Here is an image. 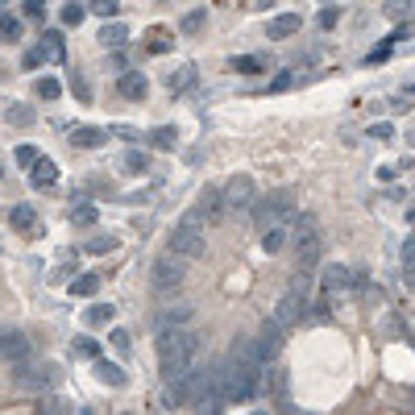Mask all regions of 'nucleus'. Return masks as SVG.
I'll return each mask as SVG.
<instances>
[{"instance_id": "obj_1", "label": "nucleus", "mask_w": 415, "mask_h": 415, "mask_svg": "<svg viewBox=\"0 0 415 415\" xmlns=\"http://www.w3.org/2000/svg\"><path fill=\"white\" fill-rule=\"evenodd\" d=\"M291 204H295V191L291 187H278V191H270V195H262L258 204H253V225L266 232V229H275V225H282L286 216H291Z\"/></svg>"}, {"instance_id": "obj_2", "label": "nucleus", "mask_w": 415, "mask_h": 415, "mask_svg": "<svg viewBox=\"0 0 415 415\" xmlns=\"http://www.w3.org/2000/svg\"><path fill=\"white\" fill-rule=\"evenodd\" d=\"M204 249H208V241H204V225H199V216H195V212H187L183 220L175 225L171 253H175V258H183V262H191V258H204Z\"/></svg>"}, {"instance_id": "obj_3", "label": "nucleus", "mask_w": 415, "mask_h": 415, "mask_svg": "<svg viewBox=\"0 0 415 415\" xmlns=\"http://www.w3.org/2000/svg\"><path fill=\"white\" fill-rule=\"evenodd\" d=\"M187 278V262L183 258H175V253H162L154 266H150V282H154V291H179Z\"/></svg>"}, {"instance_id": "obj_4", "label": "nucleus", "mask_w": 415, "mask_h": 415, "mask_svg": "<svg viewBox=\"0 0 415 415\" xmlns=\"http://www.w3.org/2000/svg\"><path fill=\"white\" fill-rule=\"evenodd\" d=\"M54 378H58V366H13V382L21 386V390H46L54 386Z\"/></svg>"}, {"instance_id": "obj_5", "label": "nucleus", "mask_w": 415, "mask_h": 415, "mask_svg": "<svg viewBox=\"0 0 415 415\" xmlns=\"http://www.w3.org/2000/svg\"><path fill=\"white\" fill-rule=\"evenodd\" d=\"M253 199H258V183H253V175H232L229 187H225V208L241 212V208H253Z\"/></svg>"}, {"instance_id": "obj_6", "label": "nucleus", "mask_w": 415, "mask_h": 415, "mask_svg": "<svg viewBox=\"0 0 415 415\" xmlns=\"http://www.w3.org/2000/svg\"><path fill=\"white\" fill-rule=\"evenodd\" d=\"M353 286V275L341 266V262H332V266H324V275H320V291H324V303H332L336 295H345Z\"/></svg>"}, {"instance_id": "obj_7", "label": "nucleus", "mask_w": 415, "mask_h": 415, "mask_svg": "<svg viewBox=\"0 0 415 415\" xmlns=\"http://www.w3.org/2000/svg\"><path fill=\"white\" fill-rule=\"evenodd\" d=\"M191 212L199 216V225H204V220H208V225H212V220H220V216H225V191H220V187H204Z\"/></svg>"}, {"instance_id": "obj_8", "label": "nucleus", "mask_w": 415, "mask_h": 415, "mask_svg": "<svg viewBox=\"0 0 415 415\" xmlns=\"http://www.w3.org/2000/svg\"><path fill=\"white\" fill-rule=\"evenodd\" d=\"M282 332H286V328H282L278 320H266L262 324V336L253 341V345H258V357H262L266 369H270V362L278 357V349H282Z\"/></svg>"}, {"instance_id": "obj_9", "label": "nucleus", "mask_w": 415, "mask_h": 415, "mask_svg": "<svg viewBox=\"0 0 415 415\" xmlns=\"http://www.w3.org/2000/svg\"><path fill=\"white\" fill-rule=\"evenodd\" d=\"M29 357V336L25 332H0V362H13V366H25Z\"/></svg>"}, {"instance_id": "obj_10", "label": "nucleus", "mask_w": 415, "mask_h": 415, "mask_svg": "<svg viewBox=\"0 0 415 415\" xmlns=\"http://www.w3.org/2000/svg\"><path fill=\"white\" fill-rule=\"evenodd\" d=\"M303 316H308V299L295 295V291H286V295L278 299V308H275V320L282 324V328H291V324H299Z\"/></svg>"}, {"instance_id": "obj_11", "label": "nucleus", "mask_w": 415, "mask_h": 415, "mask_svg": "<svg viewBox=\"0 0 415 415\" xmlns=\"http://www.w3.org/2000/svg\"><path fill=\"white\" fill-rule=\"evenodd\" d=\"M299 29H303V17H299V13H282V17H275V21H270V38H275V42H282V38H295Z\"/></svg>"}, {"instance_id": "obj_12", "label": "nucleus", "mask_w": 415, "mask_h": 415, "mask_svg": "<svg viewBox=\"0 0 415 415\" xmlns=\"http://www.w3.org/2000/svg\"><path fill=\"white\" fill-rule=\"evenodd\" d=\"M104 141H108L104 129H92V125H75L71 129V145H79V150H100Z\"/></svg>"}, {"instance_id": "obj_13", "label": "nucleus", "mask_w": 415, "mask_h": 415, "mask_svg": "<svg viewBox=\"0 0 415 415\" xmlns=\"http://www.w3.org/2000/svg\"><path fill=\"white\" fill-rule=\"evenodd\" d=\"M191 320V303H175V308H166L162 316H158V332H171V328H187Z\"/></svg>"}, {"instance_id": "obj_14", "label": "nucleus", "mask_w": 415, "mask_h": 415, "mask_svg": "<svg viewBox=\"0 0 415 415\" xmlns=\"http://www.w3.org/2000/svg\"><path fill=\"white\" fill-rule=\"evenodd\" d=\"M8 225L17 232H34L38 229V212H34L29 204H17V208H8Z\"/></svg>"}, {"instance_id": "obj_15", "label": "nucleus", "mask_w": 415, "mask_h": 415, "mask_svg": "<svg viewBox=\"0 0 415 415\" xmlns=\"http://www.w3.org/2000/svg\"><path fill=\"white\" fill-rule=\"evenodd\" d=\"M117 88H121V95H125V100H141V95L150 92L145 75H138V71H125V75L117 79Z\"/></svg>"}, {"instance_id": "obj_16", "label": "nucleus", "mask_w": 415, "mask_h": 415, "mask_svg": "<svg viewBox=\"0 0 415 415\" xmlns=\"http://www.w3.org/2000/svg\"><path fill=\"white\" fill-rule=\"evenodd\" d=\"M29 179H34V187H54L58 166H54L50 158H38V162H34V171H29Z\"/></svg>"}, {"instance_id": "obj_17", "label": "nucleus", "mask_w": 415, "mask_h": 415, "mask_svg": "<svg viewBox=\"0 0 415 415\" xmlns=\"http://www.w3.org/2000/svg\"><path fill=\"white\" fill-rule=\"evenodd\" d=\"M95 378H100L104 386H125V382H129V378H125V369L112 366V362H104V357L95 362Z\"/></svg>"}, {"instance_id": "obj_18", "label": "nucleus", "mask_w": 415, "mask_h": 415, "mask_svg": "<svg viewBox=\"0 0 415 415\" xmlns=\"http://www.w3.org/2000/svg\"><path fill=\"white\" fill-rule=\"evenodd\" d=\"M100 42H104L108 50H121L125 42H129V29H125L121 21H112V25H104V29H100Z\"/></svg>"}, {"instance_id": "obj_19", "label": "nucleus", "mask_w": 415, "mask_h": 415, "mask_svg": "<svg viewBox=\"0 0 415 415\" xmlns=\"http://www.w3.org/2000/svg\"><path fill=\"white\" fill-rule=\"evenodd\" d=\"M38 121V112L29 108V104H8V125H17V129H29Z\"/></svg>"}, {"instance_id": "obj_20", "label": "nucleus", "mask_w": 415, "mask_h": 415, "mask_svg": "<svg viewBox=\"0 0 415 415\" xmlns=\"http://www.w3.org/2000/svg\"><path fill=\"white\" fill-rule=\"evenodd\" d=\"M95 291H100V275H79V278H71V295H79V299H92Z\"/></svg>"}, {"instance_id": "obj_21", "label": "nucleus", "mask_w": 415, "mask_h": 415, "mask_svg": "<svg viewBox=\"0 0 415 415\" xmlns=\"http://www.w3.org/2000/svg\"><path fill=\"white\" fill-rule=\"evenodd\" d=\"M112 316H117V308H112V303H95V308H88V316H84V320L92 324V328H104V324H112Z\"/></svg>"}, {"instance_id": "obj_22", "label": "nucleus", "mask_w": 415, "mask_h": 415, "mask_svg": "<svg viewBox=\"0 0 415 415\" xmlns=\"http://www.w3.org/2000/svg\"><path fill=\"white\" fill-rule=\"evenodd\" d=\"M71 220H75V225H95V220H100V212H95V204H88V199H75Z\"/></svg>"}, {"instance_id": "obj_23", "label": "nucleus", "mask_w": 415, "mask_h": 415, "mask_svg": "<svg viewBox=\"0 0 415 415\" xmlns=\"http://www.w3.org/2000/svg\"><path fill=\"white\" fill-rule=\"evenodd\" d=\"M282 245H286V229H282V225H275V229L262 232V249H266V253H278Z\"/></svg>"}, {"instance_id": "obj_24", "label": "nucleus", "mask_w": 415, "mask_h": 415, "mask_svg": "<svg viewBox=\"0 0 415 415\" xmlns=\"http://www.w3.org/2000/svg\"><path fill=\"white\" fill-rule=\"evenodd\" d=\"M121 166H125L129 175H145V171H150V158H145L141 150H129V154L121 158Z\"/></svg>"}, {"instance_id": "obj_25", "label": "nucleus", "mask_w": 415, "mask_h": 415, "mask_svg": "<svg viewBox=\"0 0 415 415\" xmlns=\"http://www.w3.org/2000/svg\"><path fill=\"white\" fill-rule=\"evenodd\" d=\"M84 17H88V4H75V0H71V4H62V25H67V29H75Z\"/></svg>"}, {"instance_id": "obj_26", "label": "nucleus", "mask_w": 415, "mask_h": 415, "mask_svg": "<svg viewBox=\"0 0 415 415\" xmlns=\"http://www.w3.org/2000/svg\"><path fill=\"white\" fill-rule=\"evenodd\" d=\"M191 79H195V67H179V71L166 79V88H171V92H183V88H191Z\"/></svg>"}, {"instance_id": "obj_27", "label": "nucleus", "mask_w": 415, "mask_h": 415, "mask_svg": "<svg viewBox=\"0 0 415 415\" xmlns=\"http://www.w3.org/2000/svg\"><path fill=\"white\" fill-rule=\"evenodd\" d=\"M0 38H8V42L21 38V21L17 17H4V4H0Z\"/></svg>"}, {"instance_id": "obj_28", "label": "nucleus", "mask_w": 415, "mask_h": 415, "mask_svg": "<svg viewBox=\"0 0 415 415\" xmlns=\"http://www.w3.org/2000/svg\"><path fill=\"white\" fill-rule=\"evenodd\" d=\"M150 141H154L158 150H175V141H179V133H175L171 125H162V129H154V133H150Z\"/></svg>"}, {"instance_id": "obj_29", "label": "nucleus", "mask_w": 415, "mask_h": 415, "mask_svg": "<svg viewBox=\"0 0 415 415\" xmlns=\"http://www.w3.org/2000/svg\"><path fill=\"white\" fill-rule=\"evenodd\" d=\"M75 357H88V362H100V345H95L92 336H79V341H75Z\"/></svg>"}, {"instance_id": "obj_30", "label": "nucleus", "mask_w": 415, "mask_h": 415, "mask_svg": "<svg viewBox=\"0 0 415 415\" xmlns=\"http://www.w3.org/2000/svg\"><path fill=\"white\" fill-rule=\"evenodd\" d=\"M117 245H121V241H117L112 232H108V237H92V241H88V253H112Z\"/></svg>"}, {"instance_id": "obj_31", "label": "nucleus", "mask_w": 415, "mask_h": 415, "mask_svg": "<svg viewBox=\"0 0 415 415\" xmlns=\"http://www.w3.org/2000/svg\"><path fill=\"white\" fill-rule=\"evenodd\" d=\"M88 13H95V17H104V21H108V17H117V13H121V4H117V0H95V4H88Z\"/></svg>"}, {"instance_id": "obj_32", "label": "nucleus", "mask_w": 415, "mask_h": 415, "mask_svg": "<svg viewBox=\"0 0 415 415\" xmlns=\"http://www.w3.org/2000/svg\"><path fill=\"white\" fill-rule=\"evenodd\" d=\"M38 415H71V411H67L62 399H42V403H38Z\"/></svg>"}, {"instance_id": "obj_33", "label": "nucleus", "mask_w": 415, "mask_h": 415, "mask_svg": "<svg viewBox=\"0 0 415 415\" xmlns=\"http://www.w3.org/2000/svg\"><path fill=\"white\" fill-rule=\"evenodd\" d=\"M204 17H208V8H191V13L183 17V29H187V34H195V29L204 25Z\"/></svg>"}, {"instance_id": "obj_34", "label": "nucleus", "mask_w": 415, "mask_h": 415, "mask_svg": "<svg viewBox=\"0 0 415 415\" xmlns=\"http://www.w3.org/2000/svg\"><path fill=\"white\" fill-rule=\"evenodd\" d=\"M58 92H62V88H58V79H38V95H42V100H58Z\"/></svg>"}, {"instance_id": "obj_35", "label": "nucleus", "mask_w": 415, "mask_h": 415, "mask_svg": "<svg viewBox=\"0 0 415 415\" xmlns=\"http://www.w3.org/2000/svg\"><path fill=\"white\" fill-rule=\"evenodd\" d=\"M336 17H341V8H336V4H324L316 21H320V29H332V25H336Z\"/></svg>"}, {"instance_id": "obj_36", "label": "nucleus", "mask_w": 415, "mask_h": 415, "mask_svg": "<svg viewBox=\"0 0 415 415\" xmlns=\"http://www.w3.org/2000/svg\"><path fill=\"white\" fill-rule=\"evenodd\" d=\"M21 13H25L29 21H42V17H46V4H42V0H25V4H21Z\"/></svg>"}, {"instance_id": "obj_37", "label": "nucleus", "mask_w": 415, "mask_h": 415, "mask_svg": "<svg viewBox=\"0 0 415 415\" xmlns=\"http://www.w3.org/2000/svg\"><path fill=\"white\" fill-rule=\"evenodd\" d=\"M108 341H112V345H117L121 353H129V349H133V336H129L125 328H112V336H108Z\"/></svg>"}, {"instance_id": "obj_38", "label": "nucleus", "mask_w": 415, "mask_h": 415, "mask_svg": "<svg viewBox=\"0 0 415 415\" xmlns=\"http://www.w3.org/2000/svg\"><path fill=\"white\" fill-rule=\"evenodd\" d=\"M71 92L79 95V100H84V104H88V100H92V88H88V79H84V75H71Z\"/></svg>"}, {"instance_id": "obj_39", "label": "nucleus", "mask_w": 415, "mask_h": 415, "mask_svg": "<svg viewBox=\"0 0 415 415\" xmlns=\"http://www.w3.org/2000/svg\"><path fill=\"white\" fill-rule=\"evenodd\" d=\"M232 67H237V71H245V75H253V71H262V58H253V54H245V58H237Z\"/></svg>"}, {"instance_id": "obj_40", "label": "nucleus", "mask_w": 415, "mask_h": 415, "mask_svg": "<svg viewBox=\"0 0 415 415\" xmlns=\"http://www.w3.org/2000/svg\"><path fill=\"white\" fill-rule=\"evenodd\" d=\"M171 46H175V42H171L166 34H154V38H150V54H166Z\"/></svg>"}, {"instance_id": "obj_41", "label": "nucleus", "mask_w": 415, "mask_h": 415, "mask_svg": "<svg viewBox=\"0 0 415 415\" xmlns=\"http://www.w3.org/2000/svg\"><path fill=\"white\" fill-rule=\"evenodd\" d=\"M17 162L34 171V162H38V150H34V145H21V150H17Z\"/></svg>"}, {"instance_id": "obj_42", "label": "nucleus", "mask_w": 415, "mask_h": 415, "mask_svg": "<svg viewBox=\"0 0 415 415\" xmlns=\"http://www.w3.org/2000/svg\"><path fill=\"white\" fill-rule=\"evenodd\" d=\"M369 138H378V141H390V138H395V129H390V125L382 121V125H374V129H369Z\"/></svg>"}, {"instance_id": "obj_43", "label": "nucleus", "mask_w": 415, "mask_h": 415, "mask_svg": "<svg viewBox=\"0 0 415 415\" xmlns=\"http://www.w3.org/2000/svg\"><path fill=\"white\" fill-rule=\"evenodd\" d=\"M42 62H46V54H42V50H29V54H25V67H29V71H34V67H42Z\"/></svg>"}, {"instance_id": "obj_44", "label": "nucleus", "mask_w": 415, "mask_h": 415, "mask_svg": "<svg viewBox=\"0 0 415 415\" xmlns=\"http://www.w3.org/2000/svg\"><path fill=\"white\" fill-rule=\"evenodd\" d=\"M403 262H407V266H415V237H407V241H403Z\"/></svg>"}, {"instance_id": "obj_45", "label": "nucleus", "mask_w": 415, "mask_h": 415, "mask_svg": "<svg viewBox=\"0 0 415 415\" xmlns=\"http://www.w3.org/2000/svg\"><path fill=\"white\" fill-rule=\"evenodd\" d=\"M386 13H390V17H407V13H411V4H386Z\"/></svg>"}, {"instance_id": "obj_46", "label": "nucleus", "mask_w": 415, "mask_h": 415, "mask_svg": "<svg viewBox=\"0 0 415 415\" xmlns=\"http://www.w3.org/2000/svg\"><path fill=\"white\" fill-rule=\"evenodd\" d=\"M275 415H299V411H295L291 403H278V407H275Z\"/></svg>"}, {"instance_id": "obj_47", "label": "nucleus", "mask_w": 415, "mask_h": 415, "mask_svg": "<svg viewBox=\"0 0 415 415\" xmlns=\"http://www.w3.org/2000/svg\"><path fill=\"white\" fill-rule=\"evenodd\" d=\"M407 141H411V145H415V129H411V133H407Z\"/></svg>"}, {"instance_id": "obj_48", "label": "nucleus", "mask_w": 415, "mask_h": 415, "mask_svg": "<svg viewBox=\"0 0 415 415\" xmlns=\"http://www.w3.org/2000/svg\"><path fill=\"white\" fill-rule=\"evenodd\" d=\"M253 415H270V411H253Z\"/></svg>"}]
</instances>
